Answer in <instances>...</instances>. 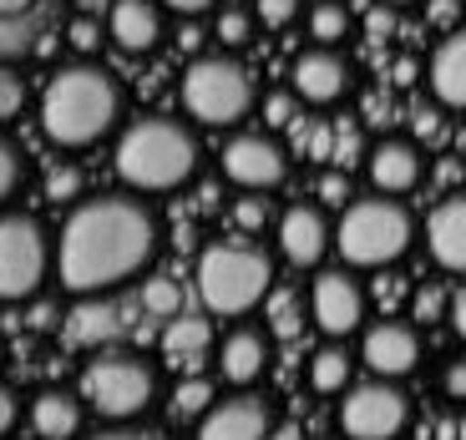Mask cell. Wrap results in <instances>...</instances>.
Masks as SVG:
<instances>
[{"mask_svg":"<svg viewBox=\"0 0 466 440\" xmlns=\"http://www.w3.org/2000/svg\"><path fill=\"white\" fill-rule=\"evenodd\" d=\"M268 435H274V415L258 395L213 400L208 415L198 420V440H268Z\"/></svg>","mask_w":466,"mask_h":440,"instance_id":"cell-13","label":"cell"},{"mask_svg":"<svg viewBox=\"0 0 466 440\" xmlns=\"http://www.w3.org/2000/svg\"><path fill=\"white\" fill-rule=\"evenodd\" d=\"M416 314H426V319H436V314H441V299H436V294H426V299H416Z\"/></svg>","mask_w":466,"mask_h":440,"instance_id":"cell-48","label":"cell"},{"mask_svg":"<svg viewBox=\"0 0 466 440\" xmlns=\"http://www.w3.org/2000/svg\"><path fill=\"white\" fill-rule=\"evenodd\" d=\"M21 187V157H15V147L5 137H0V203Z\"/></svg>","mask_w":466,"mask_h":440,"instance_id":"cell-33","label":"cell"},{"mask_svg":"<svg viewBox=\"0 0 466 440\" xmlns=\"http://www.w3.org/2000/svg\"><path fill=\"white\" fill-rule=\"evenodd\" d=\"M218 163H223V177L248 187V193H268V187H279L284 173H289L284 147L274 137H264V132H238V137H228L218 152Z\"/></svg>","mask_w":466,"mask_h":440,"instance_id":"cell-10","label":"cell"},{"mask_svg":"<svg viewBox=\"0 0 466 440\" xmlns=\"http://www.w3.org/2000/svg\"><path fill=\"white\" fill-rule=\"evenodd\" d=\"M329 244H335V228H329V218L315 208V203H294V208L279 218V254L289 258L294 268L325 264Z\"/></svg>","mask_w":466,"mask_h":440,"instance_id":"cell-15","label":"cell"},{"mask_svg":"<svg viewBox=\"0 0 466 440\" xmlns=\"http://www.w3.org/2000/svg\"><path fill=\"white\" fill-rule=\"evenodd\" d=\"M31 5H35V0H0V15H15V21H25V15H31Z\"/></svg>","mask_w":466,"mask_h":440,"instance_id":"cell-46","label":"cell"},{"mask_svg":"<svg viewBox=\"0 0 466 440\" xmlns=\"http://www.w3.org/2000/svg\"><path fill=\"white\" fill-rule=\"evenodd\" d=\"M122 122V86L102 66H61L41 92V127L56 147H92Z\"/></svg>","mask_w":466,"mask_h":440,"instance_id":"cell-2","label":"cell"},{"mask_svg":"<svg viewBox=\"0 0 466 440\" xmlns=\"http://www.w3.org/2000/svg\"><path fill=\"white\" fill-rule=\"evenodd\" d=\"M268 440H304V435H299V425H279Z\"/></svg>","mask_w":466,"mask_h":440,"instance_id":"cell-50","label":"cell"},{"mask_svg":"<svg viewBox=\"0 0 466 440\" xmlns=\"http://www.w3.org/2000/svg\"><path fill=\"white\" fill-rule=\"evenodd\" d=\"M248 25H254V21H248V11H223V15H218V31H213V35H218L223 46H244V41H248Z\"/></svg>","mask_w":466,"mask_h":440,"instance_id":"cell-32","label":"cell"},{"mask_svg":"<svg viewBox=\"0 0 466 440\" xmlns=\"http://www.w3.org/2000/svg\"><path fill=\"white\" fill-rule=\"evenodd\" d=\"M233 223H238L244 233H264V223H268V203H264L258 193L238 197V203H233Z\"/></svg>","mask_w":466,"mask_h":440,"instance_id":"cell-30","label":"cell"},{"mask_svg":"<svg viewBox=\"0 0 466 440\" xmlns=\"http://www.w3.org/2000/svg\"><path fill=\"white\" fill-rule=\"evenodd\" d=\"M25 51H35L31 25L15 21V15H0V61H15V56H25Z\"/></svg>","mask_w":466,"mask_h":440,"instance_id":"cell-28","label":"cell"},{"mask_svg":"<svg viewBox=\"0 0 466 440\" xmlns=\"http://www.w3.org/2000/svg\"><path fill=\"white\" fill-rule=\"evenodd\" d=\"M51 268V248H46V228L25 213H0V299L21 304L35 299L46 284Z\"/></svg>","mask_w":466,"mask_h":440,"instance_id":"cell-8","label":"cell"},{"mask_svg":"<svg viewBox=\"0 0 466 440\" xmlns=\"http://www.w3.org/2000/svg\"><path fill=\"white\" fill-rule=\"evenodd\" d=\"M142 309L163 314V319H177V309H183V289H177L173 278H147V284H142Z\"/></svg>","mask_w":466,"mask_h":440,"instance_id":"cell-27","label":"cell"},{"mask_svg":"<svg viewBox=\"0 0 466 440\" xmlns=\"http://www.w3.org/2000/svg\"><path fill=\"white\" fill-rule=\"evenodd\" d=\"M365 35H370V41H390V35H396V15L375 5V11L365 15Z\"/></svg>","mask_w":466,"mask_h":440,"instance_id":"cell-37","label":"cell"},{"mask_svg":"<svg viewBox=\"0 0 466 440\" xmlns=\"http://www.w3.org/2000/svg\"><path fill=\"white\" fill-rule=\"evenodd\" d=\"M198 41H203V31H198V25H187V31L177 35V46H183V51H198Z\"/></svg>","mask_w":466,"mask_h":440,"instance_id":"cell-49","label":"cell"},{"mask_svg":"<svg viewBox=\"0 0 466 440\" xmlns=\"http://www.w3.org/2000/svg\"><path fill=\"white\" fill-rule=\"evenodd\" d=\"M360 359L365 370L380 375V380H400L420 365V335L410 325H396V319H385V325H370L360 339Z\"/></svg>","mask_w":466,"mask_h":440,"instance_id":"cell-14","label":"cell"},{"mask_svg":"<svg viewBox=\"0 0 466 440\" xmlns=\"http://www.w3.org/2000/svg\"><path fill=\"white\" fill-rule=\"evenodd\" d=\"M31 425L41 440H71L82 430V400L66 390H41L31 400Z\"/></svg>","mask_w":466,"mask_h":440,"instance_id":"cell-21","label":"cell"},{"mask_svg":"<svg viewBox=\"0 0 466 440\" xmlns=\"http://www.w3.org/2000/svg\"><path fill=\"white\" fill-rule=\"evenodd\" d=\"M157 375L137 355H102L82 370V400L106 420H132L152 405Z\"/></svg>","mask_w":466,"mask_h":440,"instance_id":"cell-7","label":"cell"},{"mask_svg":"<svg viewBox=\"0 0 466 440\" xmlns=\"http://www.w3.org/2000/svg\"><path fill=\"white\" fill-rule=\"evenodd\" d=\"M406 395L396 390L390 380H365L355 385V390L345 395V405H339V430H345L350 440H396L400 430H406Z\"/></svg>","mask_w":466,"mask_h":440,"instance_id":"cell-9","label":"cell"},{"mask_svg":"<svg viewBox=\"0 0 466 440\" xmlns=\"http://www.w3.org/2000/svg\"><path fill=\"white\" fill-rule=\"evenodd\" d=\"M46 193H51V203H71V197L82 193V173H76V167H66V163H61L56 173L46 177Z\"/></svg>","mask_w":466,"mask_h":440,"instance_id":"cell-31","label":"cell"},{"mask_svg":"<svg viewBox=\"0 0 466 440\" xmlns=\"http://www.w3.org/2000/svg\"><path fill=\"white\" fill-rule=\"evenodd\" d=\"M198 173V137L173 116H142L116 142V177L137 193H173Z\"/></svg>","mask_w":466,"mask_h":440,"instance_id":"cell-3","label":"cell"},{"mask_svg":"<svg viewBox=\"0 0 466 440\" xmlns=\"http://www.w3.org/2000/svg\"><path fill=\"white\" fill-rule=\"evenodd\" d=\"M426 248L446 274H466V193L436 203L426 218Z\"/></svg>","mask_w":466,"mask_h":440,"instance_id":"cell-16","label":"cell"},{"mask_svg":"<svg viewBox=\"0 0 466 440\" xmlns=\"http://www.w3.org/2000/svg\"><path fill=\"white\" fill-rule=\"evenodd\" d=\"M431 15H436V21H456V0H436V5H431Z\"/></svg>","mask_w":466,"mask_h":440,"instance_id":"cell-47","label":"cell"},{"mask_svg":"<svg viewBox=\"0 0 466 440\" xmlns=\"http://www.w3.org/2000/svg\"><path fill=\"white\" fill-rule=\"evenodd\" d=\"M112 41L122 51H152L163 41V11H157V0H116L112 5V21H106Z\"/></svg>","mask_w":466,"mask_h":440,"instance_id":"cell-18","label":"cell"},{"mask_svg":"<svg viewBox=\"0 0 466 440\" xmlns=\"http://www.w3.org/2000/svg\"><path fill=\"white\" fill-rule=\"evenodd\" d=\"M11 425H15V395L5 390V385H0V435H5Z\"/></svg>","mask_w":466,"mask_h":440,"instance_id":"cell-42","label":"cell"},{"mask_svg":"<svg viewBox=\"0 0 466 440\" xmlns=\"http://www.w3.org/2000/svg\"><path fill=\"white\" fill-rule=\"evenodd\" d=\"M446 395L451 400H466V359H456V365H446Z\"/></svg>","mask_w":466,"mask_h":440,"instance_id":"cell-40","label":"cell"},{"mask_svg":"<svg viewBox=\"0 0 466 440\" xmlns=\"http://www.w3.org/2000/svg\"><path fill=\"white\" fill-rule=\"evenodd\" d=\"M410 238H416V218H410V208L396 203L390 193L355 197L345 208V218H339V228H335V248L350 268L396 264L410 248Z\"/></svg>","mask_w":466,"mask_h":440,"instance_id":"cell-5","label":"cell"},{"mask_svg":"<svg viewBox=\"0 0 466 440\" xmlns=\"http://www.w3.org/2000/svg\"><path fill=\"white\" fill-rule=\"evenodd\" d=\"M426 76H431L436 102L461 112L466 106V25H456L441 46L431 51V71H426Z\"/></svg>","mask_w":466,"mask_h":440,"instance_id":"cell-19","label":"cell"},{"mask_svg":"<svg viewBox=\"0 0 466 440\" xmlns=\"http://www.w3.org/2000/svg\"><path fill=\"white\" fill-rule=\"evenodd\" d=\"M319 197H325V203H350L345 173H325V183H319Z\"/></svg>","mask_w":466,"mask_h":440,"instance_id":"cell-39","label":"cell"},{"mask_svg":"<svg viewBox=\"0 0 466 440\" xmlns=\"http://www.w3.org/2000/svg\"><path fill=\"white\" fill-rule=\"evenodd\" d=\"M446 319H451V329L466 339V284L451 294V304H446Z\"/></svg>","mask_w":466,"mask_h":440,"instance_id":"cell-41","label":"cell"},{"mask_svg":"<svg viewBox=\"0 0 466 440\" xmlns=\"http://www.w3.org/2000/svg\"><path fill=\"white\" fill-rule=\"evenodd\" d=\"M264 116L274 122V127H289V122H294V96H268Z\"/></svg>","mask_w":466,"mask_h":440,"instance_id":"cell-38","label":"cell"},{"mask_svg":"<svg viewBox=\"0 0 466 440\" xmlns=\"http://www.w3.org/2000/svg\"><path fill=\"white\" fill-rule=\"evenodd\" d=\"M385 5H410V0H385Z\"/></svg>","mask_w":466,"mask_h":440,"instance_id":"cell-51","label":"cell"},{"mask_svg":"<svg viewBox=\"0 0 466 440\" xmlns=\"http://www.w3.org/2000/svg\"><path fill=\"white\" fill-rule=\"evenodd\" d=\"M122 335V314L96 294H82V304L66 314V339L71 345H112Z\"/></svg>","mask_w":466,"mask_h":440,"instance_id":"cell-22","label":"cell"},{"mask_svg":"<svg viewBox=\"0 0 466 440\" xmlns=\"http://www.w3.org/2000/svg\"><path fill=\"white\" fill-rule=\"evenodd\" d=\"M218 370L228 385H254L268 370V339L258 329H233L218 349Z\"/></svg>","mask_w":466,"mask_h":440,"instance_id":"cell-20","label":"cell"},{"mask_svg":"<svg viewBox=\"0 0 466 440\" xmlns=\"http://www.w3.org/2000/svg\"><path fill=\"white\" fill-rule=\"evenodd\" d=\"M274 335H279V339H294V335H299V314H294V294H279V299H274Z\"/></svg>","mask_w":466,"mask_h":440,"instance_id":"cell-36","label":"cell"},{"mask_svg":"<svg viewBox=\"0 0 466 440\" xmlns=\"http://www.w3.org/2000/svg\"><path fill=\"white\" fill-rule=\"evenodd\" d=\"M365 173H370L375 193H410V187L420 183V173H426V163H420V152L410 147V142L390 137V142H375L370 157H365Z\"/></svg>","mask_w":466,"mask_h":440,"instance_id":"cell-17","label":"cell"},{"mask_svg":"<svg viewBox=\"0 0 466 440\" xmlns=\"http://www.w3.org/2000/svg\"><path fill=\"white\" fill-rule=\"evenodd\" d=\"M31 329H56V309H51V304H35V309H31Z\"/></svg>","mask_w":466,"mask_h":440,"instance_id":"cell-45","label":"cell"},{"mask_svg":"<svg viewBox=\"0 0 466 440\" xmlns=\"http://www.w3.org/2000/svg\"><path fill=\"white\" fill-rule=\"evenodd\" d=\"M92 440H163L157 430H106V435H92Z\"/></svg>","mask_w":466,"mask_h":440,"instance_id":"cell-44","label":"cell"},{"mask_svg":"<svg viewBox=\"0 0 466 440\" xmlns=\"http://www.w3.org/2000/svg\"><path fill=\"white\" fill-rule=\"evenodd\" d=\"M157 254V218L137 197L76 203L56 238V274L71 294H102L127 284Z\"/></svg>","mask_w":466,"mask_h":440,"instance_id":"cell-1","label":"cell"},{"mask_svg":"<svg viewBox=\"0 0 466 440\" xmlns=\"http://www.w3.org/2000/svg\"><path fill=\"white\" fill-rule=\"evenodd\" d=\"M350 370H355V365H350V355L345 349H319L315 359H309V385H315L319 395H339L350 385Z\"/></svg>","mask_w":466,"mask_h":440,"instance_id":"cell-24","label":"cell"},{"mask_svg":"<svg viewBox=\"0 0 466 440\" xmlns=\"http://www.w3.org/2000/svg\"><path fill=\"white\" fill-rule=\"evenodd\" d=\"M274 289V264L258 244L228 238V244H208L198 258V299L223 319L248 314L264 294Z\"/></svg>","mask_w":466,"mask_h":440,"instance_id":"cell-4","label":"cell"},{"mask_svg":"<svg viewBox=\"0 0 466 440\" xmlns=\"http://www.w3.org/2000/svg\"><path fill=\"white\" fill-rule=\"evenodd\" d=\"M218 400L213 395V380H203V375H193V380H183L173 390V415L177 420H193V415H208V405Z\"/></svg>","mask_w":466,"mask_h":440,"instance_id":"cell-26","label":"cell"},{"mask_svg":"<svg viewBox=\"0 0 466 440\" xmlns=\"http://www.w3.org/2000/svg\"><path fill=\"white\" fill-rule=\"evenodd\" d=\"M208 345H213V335H208V325H198V319H177V325H167V335H163V355H167L173 370H198L203 355H208Z\"/></svg>","mask_w":466,"mask_h":440,"instance_id":"cell-23","label":"cell"},{"mask_svg":"<svg viewBox=\"0 0 466 440\" xmlns=\"http://www.w3.org/2000/svg\"><path fill=\"white\" fill-rule=\"evenodd\" d=\"M294 15H299V0H258V21H264L268 31H284Z\"/></svg>","mask_w":466,"mask_h":440,"instance_id":"cell-34","label":"cell"},{"mask_svg":"<svg viewBox=\"0 0 466 440\" xmlns=\"http://www.w3.org/2000/svg\"><path fill=\"white\" fill-rule=\"evenodd\" d=\"M66 41L76 51H96V46H102V25H96L92 15H76V21H71V31H66Z\"/></svg>","mask_w":466,"mask_h":440,"instance_id":"cell-35","label":"cell"},{"mask_svg":"<svg viewBox=\"0 0 466 440\" xmlns=\"http://www.w3.org/2000/svg\"><path fill=\"white\" fill-rule=\"evenodd\" d=\"M350 31V15L339 0H319L315 11H309V35H315L319 46H335V41H345Z\"/></svg>","mask_w":466,"mask_h":440,"instance_id":"cell-25","label":"cell"},{"mask_svg":"<svg viewBox=\"0 0 466 440\" xmlns=\"http://www.w3.org/2000/svg\"><path fill=\"white\" fill-rule=\"evenodd\" d=\"M183 106L193 122L233 127L254 112V82L233 56H198L183 71Z\"/></svg>","mask_w":466,"mask_h":440,"instance_id":"cell-6","label":"cell"},{"mask_svg":"<svg viewBox=\"0 0 466 440\" xmlns=\"http://www.w3.org/2000/svg\"><path fill=\"white\" fill-rule=\"evenodd\" d=\"M21 106H25V82H21V71L0 61V122H11Z\"/></svg>","mask_w":466,"mask_h":440,"instance_id":"cell-29","label":"cell"},{"mask_svg":"<svg viewBox=\"0 0 466 440\" xmlns=\"http://www.w3.org/2000/svg\"><path fill=\"white\" fill-rule=\"evenodd\" d=\"M289 86H294L299 102L329 106V102H339V96L350 92V66H345V56H339L335 46H309L304 56H294Z\"/></svg>","mask_w":466,"mask_h":440,"instance_id":"cell-12","label":"cell"},{"mask_svg":"<svg viewBox=\"0 0 466 440\" xmlns=\"http://www.w3.org/2000/svg\"><path fill=\"white\" fill-rule=\"evenodd\" d=\"M309 314H315V329H325L329 339H345L365 325V294L360 284L339 268H325L309 289Z\"/></svg>","mask_w":466,"mask_h":440,"instance_id":"cell-11","label":"cell"},{"mask_svg":"<svg viewBox=\"0 0 466 440\" xmlns=\"http://www.w3.org/2000/svg\"><path fill=\"white\" fill-rule=\"evenodd\" d=\"M167 11H177V15H203L213 5V0H163Z\"/></svg>","mask_w":466,"mask_h":440,"instance_id":"cell-43","label":"cell"}]
</instances>
